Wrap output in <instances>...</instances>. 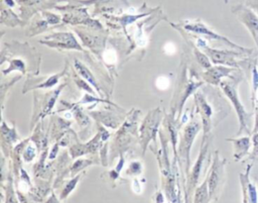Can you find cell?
Listing matches in <instances>:
<instances>
[{"label": "cell", "instance_id": "6da1fadb", "mask_svg": "<svg viewBox=\"0 0 258 203\" xmlns=\"http://www.w3.org/2000/svg\"><path fill=\"white\" fill-rule=\"evenodd\" d=\"M241 81V78L235 79L230 78V80H224L220 83L221 89L223 90L224 94L227 96V98L232 103L236 114L238 116L239 120V130L237 132V135L240 136L243 132H245L248 135L252 134L253 128H252V117H254L253 113H249L246 111L244 105L242 104L239 94L237 91V85Z\"/></svg>", "mask_w": 258, "mask_h": 203}, {"label": "cell", "instance_id": "7a4b0ae2", "mask_svg": "<svg viewBox=\"0 0 258 203\" xmlns=\"http://www.w3.org/2000/svg\"><path fill=\"white\" fill-rule=\"evenodd\" d=\"M227 164V160L220 157L218 150L215 151L213 163L211 166L210 173L208 175V185H209V193L210 200L218 201L220 193L223 189L225 183V167Z\"/></svg>", "mask_w": 258, "mask_h": 203}, {"label": "cell", "instance_id": "3957f363", "mask_svg": "<svg viewBox=\"0 0 258 203\" xmlns=\"http://www.w3.org/2000/svg\"><path fill=\"white\" fill-rule=\"evenodd\" d=\"M202 49L205 50V53L209 56L211 61L216 64V65H223V66H228V67H233V68H240L242 64L244 63L245 60L243 61H237V58H242L246 57L249 55H252L254 49L252 48L251 50H221V49H215L211 48L209 46L204 45L201 47Z\"/></svg>", "mask_w": 258, "mask_h": 203}, {"label": "cell", "instance_id": "277c9868", "mask_svg": "<svg viewBox=\"0 0 258 203\" xmlns=\"http://www.w3.org/2000/svg\"><path fill=\"white\" fill-rule=\"evenodd\" d=\"M232 12L251 33L258 49V15L246 4H237L232 7Z\"/></svg>", "mask_w": 258, "mask_h": 203}, {"label": "cell", "instance_id": "5b68a950", "mask_svg": "<svg viewBox=\"0 0 258 203\" xmlns=\"http://www.w3.org/2000/svg\"><path fill=\"white\" fill-rule=\"evenodd\" d=\"M184 28L187 29V30H190V31H194L196 33H199V34H202V35H206L208 36L209 38L211 39H216V40H221L223 42H225L226 44H228L229 46L235 48V49H239V50H251L252 48H246V47H243L239 44H236L234 43L233 41H231L230 39H228L226 36H223V35H220L218 33H216L215 31L211 30L209 27H207L203 22L201 21H196L194 23H188V24H185L184 25Z\"/></svg>", "mask_w": 258, "mask_h": 203}, {"label": "cell", "instance_id": "8992f818", "mask_svg": "<svg viewBox=\"0 0 258 203\" xmlns=\"http://www.w3.org/2000/svg\"><path fill=\"white\" fill-rule=\"evenodd\" d=\"M196 104L199 108V111L202 116V123L204 128V138L207 137V134L210 133L212 127H213V115L214 110L211 104L208 102V100L205 98V96L199 92L195 95Z\"/></svg>", "mask_w": 258, "mask_h": 203}, {"label": "cell", "instance_id": "52a82bcc", "mask_svg": "<svg viewBox=\"0 0 258 203\" xmlns=\"http://www.w3.org/2000/svg\"><path fill=\"white\" fill-rule=\"evenodd\" d=\"M254 163H250L246 167L245 173L239 174V180L242 188V196L244 203H257L258 202V194L257 189L253 182L250 180V171L252 169Z\"/></svg>", "mask_w": 258, "mask_h": 203}, {"label": "cell", "instance_id": "ba28073f", "mask_svg": "<svg viewBox=\"0 0 258 203\" xmlns=\"http://www.w3.org/2000/svg\"><path fill=\"white\" fill-rule=\"evenodd\" d=\"M236 69L238 68H233V67H228V66H216V67H211L209 69H207V71L204 73V79L212 84V85H220V83L222 82L223 78H234V76H232L231 74L233 72L236 71Z\"/></svg>", "mask_w": 258, "mask_h": 203}, {"label": "cell", "instance_id": "9c48e42d", "mask_svg": "<svg viewBox=\"0 0 258 203\" xmlns=\"http://www.w3.org/2000/svg\"><path fill=\"white\" fill-rule=\"evenodd\" d=\"M227 140L232 141L234 145V159L236 162L242 161L247 155H249V150L251 148V138L250 135H245V136H240L236 138H227Z\"/></svg>", "mask_w": 258, "mask_h": 203}, {"label": "cell", "instance_id": "30bf717a", "mask_svg": "<svg viewBox=\"0 0 258 203\" xmlns=\"http://www.w3.org/2000/svg\"><path fill=\"white\" fill-rule=\"evenodd\" d=\"M208 147H209V141H206V139H203L202 145H201V151L199 155V158L192 168V172L190 175V180H189V185H190V189L192 187L196 186V184L199 181L200 175L202 174V170H203V166H204V162L206 160V156L208 153Z\"/></svg>", "mask_w": 258, "mask_h": 203}, {"label": "cell", "instance_id": "8fae6325", "mask_svg": "<svg viewBox=\"0 0 258 203\" xmlns=\"http://www.w3.org/2000/svg\"><path fill=\"white\" fill-rule=\"evenodd\" d=\"M49 37L54 38L53 41L47 42L49 45L54 44L56 46H61V47H66V48L81 49V46L79 45V43L77 42V40L75 39V37L72 33L59 32V33H55L53 35H49Z\"/></svg>", "mask_w": 258, "mask_h": 203}, {"label": "cell", "instance_id": "7c38bea8", "mask_svg": "<svg viewBox=\"0 0 258 203\" xmlns=\"http://www.w3.org/2000/svg\"><path fill=\"white\" fill-rule=\"evenodd\" d=\"M201 129V125L197 122V121H192L190 122L184 129V142H183V150L185 153V157L187 160V166L189 165V150L191 147V143L197 135V133L199 132V130Z\"/></svg>", "mask_w": 258, "mask_h": 203}, {"label": "cell", "instance_id": "4fadbf2b", "mask_svg": "<svg viewBox=\"0 0 258 203\" xmlns=\"http://www.w3.org/2000/svg\"><path fill=\"white\" fill-rule=\"evenodd\" d=\"M75 69L77 70V72L88 82V83H90L91 85H93L98 91H99V86H98V83L96 82V80H95V78H94V76L92 75V73L82 64V63H80L78 60H75Z\"/></svg>", "mask_w": 258, "mask_h": 203}, {"label": "cell", "instance_id": "5bb4252c", "mask_svg": "<svg viewBox=\"0 0 258 203\" xmlns=\"http://www.w3.org/2000/svg\"><path fill=\"white\" fill-rule=\"evenodd\" d=\"M195 202H209L210 201V193H209V185H208V177L202 183V185L197 188L195 193Z\"/></svg>", "mask_w": 258, "mask_h": 203}, {"label": "cell", "instance_id": "9a60e30c", "mask_svg": "<svg viewBox=\"0 0 258 203\" xmlns=\"http://www.w3.org/2000/svg\"><path fill=\"white\" fill-rule=\"evenodd\" d=\"M194 54H195V56H196L197 61L199 62V64H200L203 68H205V69H209V68H211V67H212L211 62H210V58H209V56H208V55L203 54L202 52L198 50L197 48H195V49H194Z\"/></svg>", "mask_w": 258, "mask_h": 203}, {"label": "cell", "instance_id": "2e32d148", "mask_svg": "<svg viewBox=\"0 0 258 203\" xmlns=\"http://www.w3.org/2000/svg\"><path fill=\"white\" fill-rule=\"evenodd\" d=\"M252 134H253L252 136L253 148L248 156V160H250L252 163H255L258 161V132H254Z\"/></svg>", "mask_w": 258, "mask_h": 203}, {"label": "cell", "instance_id": "e0dca14e", "mask_svg": "<svg viewBox=\"0 0 258 203\" xmlns=\"http://www.w3.org/2000/svg\"><path fill=\"white\" fill-rule=\"evenodd\" d=\"M43 16H44L46 22L49 24H54L59 21V16L55 15L53 13H50V12H43Z\"/></svg>", "mask_w": 258, "mask_h": 203}, {"label": "cell", "instance_id": "ac0fdd59", "mask_svg": "<svg viewBox=\"0 0 258 203\" xmlns=\"http://www.w3.org/2000/svg\"><path fill=\"white\" fill-rule=\"evenodd\" d=\"M169 80L166 78V77H164V76H162V77H159L158 79H157V81H156V86L160 89V90H165V89H167L168 87H169Z\"/></svg>", "mask_w": 258, "mask_h": 203}, {"label": "cell", "instance_id": "d6986e66", "mask_svg": "<svg viewBox=\"0 0 258 203\" xmlns=\"http://www.w3.org/2000/svg\"><path fill=\"white\" fill-rule=\"evenodd\" d=\"M20 5H23V6H34V5H37V4H42L45 0H16Z\"/></svg>", "mask_w": 258, "mask_h": 203}, {"label": "cell", "instance_id": "ffe728a7", "mask_svg": "<svg viewBox=\"0 0 258 203\" xmlns=\"http://www.w3.org/2000/svg\"><path fill=\"white\" fill-rule=\"evenodd\" d=\"M34 156H35V149L31 145L26 148V150H25V153L23 155V157H24V159L26 161H31L34 158Z\"/></svg>", "mask_w": 258, "mask_h": 203}, {"label": "cell", "instance_id": "44dd1931", "mask_svg": "<svg viewBox=\"0 0 258 203\" xmlns=\"http://www.w3.org/2000/svg\"><path fill=\"white\" fill-rule=\"evenodd\" d=\"M57 79H58V76H51L50 78H49V80H47L45 83H43V84H41L40 86H38V87H41V88H46V87H51V86H53V85H55V83L57 82Z\"/></svg>", "mask_w": 258, "mask_h": 203}, {"label": "cell", "instance_id": "7402d4cb", "mask_svg": "<svg viewBox=\"0 0 258 203\" xmlns=\"http://www.w3.org/2000/svg\"><path fill=\"white\" fill-rule=\"evenodd\" d=\"M78 179H79V177H77L76 179H74L73 181H71V182H70V184L66 187V189H64V191H63V193H62L61 197H63V196L66 197V196H67V195H68V194H69V193L74 189V187H75V186H76V184H77Z\"/></svg>", "mask_w": 258, "mask_h": 203}, {"label": "cell", "instance_id": "603a6c76", "mask_svg": "<svg viewBox=\"0 0 258 203\" xmlns=\"http://www.w3.org/2000/svg\"><path fill=\"white\" fill-rule=\"evenodd\" d=\"M246 5L252 8L258 15V0H246Z\"/></svg>", "mask_w": 258, "mask_h": 203}, {"label": "cell", "instance_id": "cb8c5ba5", "mask_svg": "<svg viewBox=\"0 0 258 203\" xmlns=\"http://www.w3.org/2000/svg\"><path fill=\"white\" fill-rule=\"evenodd\" d=\"M164 50L167 53V54H173L175 52V46L173 43L169 42V43H166L165 46H164Z\"/></svg>", "mask_w": 258, "mask_h": 203}, {"label": "cell", "instance_id": "d4e9b609", "mask_svg": "<svg viewBox=\"0 0 258 203\" xmlns=\"http://www.w3.org/2000/svg\"><path fill=\"white\" fill-rule=\"evenodd\" d=\"M132 170H134V174H137V173H139L140 172V170H141V167H140V164L139 163H132L131 164V166H130V171H132Z\"/></svg>", "mask_w": 258, "mask_h": 203}, {"label": "cell", "instance_id": "484cf974", "mask_svg": "<svg viewBox=\"0 0 258 203\" xmlns=\"http://www.w3.org/2000/svg\"><path fill=\"white\" fill-rule=\"evenodd\" d=\"M3 2H4V4H6L9 7H13L14 4H15L13 0H3Z\"/></svg>", "mask_w": 258, "mask_h": 203}, {"label": "cell", "instance_id": "4316f807", "mask_svg": "<svg viewBox=\"0 0 258 203\" xmlns=\"http://www.w3.org/2000/svg\"><path fill=\"white\" fill-rule=\"evenodd\" d=\"M225 1V3H228V0H224Z\"/></svg>", "mask_w": 258, "mask_h": 203}]
</instances>
